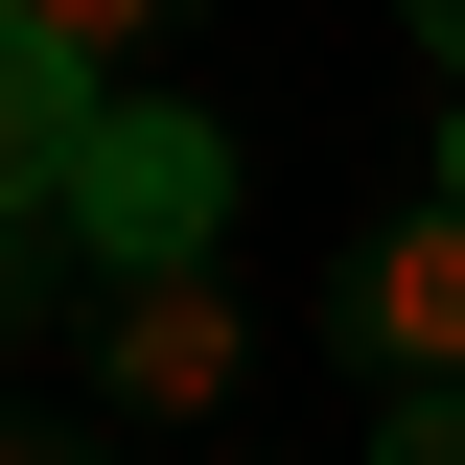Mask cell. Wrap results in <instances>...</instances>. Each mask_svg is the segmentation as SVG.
Masks as SVG:
<instances>
[{
    "label": "cell",
    "mask_w": 465,
    "mask_h": 465,
    "mask_svg": "<svg viewBox=\"0 0 465 465\" xmlns=\"http://www.w3.org/2000/svg\"><path fill=\"white\" fill-rule=\"evenodd\" d=\"M372 465H465V396H396V419H372Z\"/></svg>",
    "instance_id": "obj_7"
},
{
    "label": "cell",
    "mask_w": 465,
    "mask_h": 465,
    "mask_svg": "<svg viewBox=\"0 0 465 465\" xmlns=\"http://www.w3.org/2000/svg\"><path fill=\"white\" fill-rule=\"evenodd\" d=\"M94 372H116V419H232V372H256V326H232V280L210 256H163V280H94Z\"/></svg>",
    "instance_id": "obj_3"
},
{
    "label": "cell",
    "mask_w": 465,
    "mask_h": 465,
    "mask_svg": "<svg viewBox=\"0 0 465 465\" xmlns=\"http://www.w3.org/2000/svg\"><path fill=\"white\" fill-rule=\"evenodd\" d=\"M442 210H465V116H442Z\"/></svg>",
    "instance_id": "obj_10"
},
{
    "label": "cell",
    "mask_w": 465,
    "mask_h": 465,
    "mask_svg": "<svg viewBox=\"0 0 465 465\" xmlns=\"http://www.w3.org/2000/svg\"><path fill=\"white\" fill-rule=\"evenodd\" d=\"M47 256H70V232H47V210H0V349H24V326H47V302H70V280H47Z\"/></svg>",
    "instance_id": "obj_6"
},
{
    "label": "cell",
    "mask_w": 465,
    "mask_h": 465,
    "mask_svg": "<svg viewBox=\"0 0 465 465\" xmlns=\"http://www.w3.org/2000/svg\"><path fill=\"white\" fill-rule=\"evenodd\" d=\"M419 47H442V70H465V0H419Z\"/></svg>",
    "instance_id": "obj_9"
},
{
    "label": "cell",
    "mask_w": 465,
    "mask_h": 465,
    "mask_svg": "<svg viewBox=\"0 0 465 465\" xmlns=\"http://www.w3.org/2000/svg\"><path fill=\"white\" fill-rule=\"evenodd\" d=\"M94 94H116V70H70L47 24L0 0V210H47V232H70V163H94Z\"/></svg>",
    "instance_id": "obj_4"
},
{
    "label": "cell",
    "mask_w": 465,
    "mask_h": 465,
    "mask_svg": "<svg viewBox=\"0 0 465 465\" xmlns=\"http://www.w3.org/2000/svg\"><path fill=\"white\" fill-rule=\"evenodd\" d=\"M0 465H94V442H47V419H0Z\"/></svg>",
    "instance_id": "obj_8"
},
{
    "label": "cell",
    "mask_w": 465,
    "mask_h": 465,
    "mask_svg": "<svg viewBox=\"0 0 465 465\" xmlns=\"http://www.w3.org/2000/svg\"><path fill=\"white\" fill-rule=\"evenodd\" d=\"M232 232V140L186 94H94V163H70V256H116V280H163V256H210Z\"/></svg>",
    "instance_id": "obj_1"
},
{
    "label": "cell",
    "mask_w": 465,
    "mask_h": 465,
    "mask_svg": "<svg viewBox=\"0 0 465 465\" xmlns=\"http://www.w3.org/2000/svg\"><path fill=\"white\" fill-rule=\"evenodd\" d=\"M326 349L372 372V396H465V210H442V186L326 256Z\"/></svg>",
    "instance_id": "obj_2"
},
{
    "label": "cell",
    "mask_w": 465,
    "mask_h": 465,
    "mask_svg": "<svg viewBox=\"0 0 465 465\" xmlns=\"http://www.w3.org/2000/svg\"><path fill=\"white\" fill-rule=\"evenodd\" d=\"M24 24H47L70 70H140V47H163V24H186V0H24Z\"/></svg>",
    "instance_id": "obj_5"
}]
</instances>
